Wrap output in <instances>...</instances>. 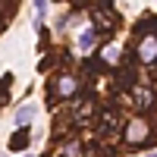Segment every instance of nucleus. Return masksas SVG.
Wrapping results in <instances>:
<instances>
[{"mask_svg": "<svg viewBox=\"0 0 157 157\" xmlns=\"http://www.w3.org/2000/svg\"><path fill=\"white\" fill-rule=\"evenodd\" d=\"M63 157H78V145L75 141H69V145L63 148Z\"/></svg>", "mask_w": 157, "mask_h": 157, "instance_id": "10", "label": "nucleus"}, {"mask_svg": "<svg viewBox=\"0 0 157 157\" xmlns=\"http://www.w3.org/2000/svg\"><path fill=\"white\" fill-rule=\"evenodd\" d=\"M126 141L129 145H151V126H148V120H129V126H126Z\"/></svg>", "mask_w": 157, "mask_h": 157, "instance_id": "1", "label": "nucleus"}, {"mask_svg": "<svg viewBox=\"0 0 157 157\" xmlns=\"http://www.w3.org/2000/svg\"><path fill=\"white\" fill-rule=\"evenodd\" d=\"M94 44H98V29L88 25V29H82V35H78V50H91Z\"/></svg>", "mask_w": 157, "mask_h": 157, "instance_id": "3", "label": "nucleus"}, {"mask_svg": "<svg viewBox=\"0 0 157 157\" xmlns=\"http://www.w3.org/2000/svg\"><path fill=\"white\" fill-rule=\"evenodd\" d=\"M101 60L107 63V66H116V63H120V47H116V44H107V47H104V54H101Z\"/></svg>", "mask_w": 157, "mask_h": 157, "instance_id": "6", "label": "nucleus"}, {"mask_svg": "<svg viewBox=\"0 0 157 157\" xmlns=\"http://www.w3.org/2000/svg\"><path fill=\"white\" fill-rule=\"evenodd\" d=\"M110 129H116V110L104 113V132H110Z\"/></svg>", "mask_w": 157, "mask_h": 157, "instance_id": "9", "label": "nucleus"}, {"mask_svg": "<svg viewBox=\"0 0 157 157\" xmlns=\"http://www.w3.org/2000/svg\"><path fill=\"white\" fill-rule=\"evenodd\" d=\"M138 60L141 63H157V35H145L138 41Z\"/></svg>", "mask_w": 157, "mask_h": 157, "instance_id": "2", "label": "nucleus"}, {"mask_svg": "<svg viewBox=\"0 0 157 157\" xmlns=\"http://www.w3.org/2000/svg\"><path fill=\"white\" fill-rule=\"evenodd\" d=\"M151 157H157V154H151Z\"/></svg>", "mask_w": 157, "mask_h": 157, "instance_id": "11", "label": "nucleus"}, {"mask_svg": "<svg viewBox=\"0 0 157 157\" xmlns=\"http://www.w3.org/2000/svg\"><path fill=\"white\" fill-rule=\"evenodd\" d=\"M151 101H154L151 88H138L135 91V104H138V107H151Z\"/></svg>", "mask_w": 157, "mask_h": 157, "instance_id": "8", "label": "nucleus"}, {"mask_svg": "<svg viewBox=\"0 0 157 157\" xmlns=\"http://www.w3.org/2000/svg\"><path fill=\"white\" fill-rule=\"evenodd\" d=\"M32 116H35V107H32V104H25V107L16 110V123H19V126H29Z\"/></svg>", "mask_w": 157, "mask_h": 157, "instance_id": "7", "label": "nucleus"}, {"mask_svg": "<svg viewBox=\"0 0 157 157\" xmlns=\"http://www.w3.org/2000/svg\"><path fill=\"white\" fill-rule=\"evenodd\" d=\"M25 148H29V132L19 129V132L10 138V151H25Z\"/></svg>", "mask_w": 157, "mask_h": 157, "instance_id": "5", "label": "nucleus"}, {"mask_svg": "<svg viewBox=\"0 0 157 157\" xmlns=\"http://www.w3.org/2000/svg\"><path fill=\"white\" fill-rule=\"evenodd\" d=\"M75 88H78V82H75L72 75L57 78V94H60V98H72V94H75Z\"/></svg>", "mask_w": 157, "mask_h": 157, "instance_id": "4", "label": "nucleus"}]
</instances>
